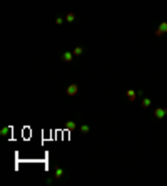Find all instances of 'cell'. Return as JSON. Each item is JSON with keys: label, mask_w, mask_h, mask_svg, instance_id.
I'll return each instance as SVG.
<instances>
[{"label": "cell", "mask_w": 167, "mask_h": 186, "mask_svg": "<svg viewBox=\"0 0 167 186\" xmlns=\"http://www.w3.org/2000/svg\"><path fill=\"white\" fill-rule=\"evenodd\" d=\"M77 92H79V85H77V84H70L67 87V91H65V94H67V96H70V97L75 96Z\"/></svg>", "instance_id": "cell-1"}, {"label": "cell", "mask_w": 167, "mask_h": 186, "mask_svg": "<svg viewBox=\"0 0 167 186\" xmlns=\"http://www.w3.org/2000/svg\"><path fill=\"white\" fill-rule=\"evenodd\" d=\"M154 116L157 117V119H164V117L167 116V107H165V109H162V107H157V109L154 111Z\"/></svg>", "instance_id": "cell-2"}, {"label": "cell", "mask_w": 167, "mask_h": 186, "mask_svg": "<svg viewBox=\"0 0 167 186\" xmlns=\"http://www.w3.org/2000/svg\"><path fill=\"white\" fill-rule=\"evenodd\" d=\"M74 57H75V55H74V52H64L60 59H62L64 62H70L72 59H74Z\"/></svg>", "instance_id": "cell-3"}, {"label": "cell", "mask_w": 167, "mask_h": 186, "mask_svg": "<svg viewBox=\"0 0 167 186\" xmlns=\"http://www.w3.org/2000/svg\"><path fill=\"white\" fill-rule=\"evenodd\" d=\"M62 176H64V169L60 166H57L55 171H54V178H62Z\"/></svg>", "instance_id": "cell-4"}, {"label": "cell", "mask_w": 167, "mask_h": 186, "mask_svg": "<svg viewBox=\"0 0 167 186\" xmlns=\"http://www.w3.org/2000/svg\"><path fill=\"white\" fill-rule=\"evenodd\" d=\"M125 96H127V99L129 101H135V97H137V92H135V91H127V94H125Z\"/></svg>", "instance_id": "cell-5"}, {"label": "cell", "mask_w": 167, "mask_h": 186, "mask_svg": "<svg viewBox=\"0 0 167 186\" xmlns=\"http://www.w3.org/2000/svg\"><path fill=\"white\" fill-rule=\"evenodd\" d=\"M75 127H77V124H75L74 121H69L67 124H65V129H67V131H74Z\"/></svg>", "instance_id": "cell-6"}, {"label": "cell", "mask_w": 167, "mask_h": 186, "mask_svg": "<svg viewBox=\"0 0 167 186\" xmlns=\"http://www.w3.org/2000/svg\"><path fill=\"white\" fill-rule=\"evenodd\" d=\"M151 104H152V101H151V99H147V97H144V99H142V107H144V109L151 107Z\"/></svg>", "instance_id": "cell-7"}, {"label": "cell", "mask_w": 167, "mask_h": 186, "mask_svg": "<svg viewBox=\"0 0 167 186\" xmlns=\"http://www.w3.org/2000/svg\"><path fill=\"white\" fill-rule=\"evenodd\" d=\"M82 54H84V49H82V47H75V49H74V55L80 57Z\"/></svg>", "instance_id": "cell-8"}, {"label": "cell", "mask_w": 167, "mask_h": 186, "mask_svg": "<svg viewBox=\"0 0 167 186\" xmlns=\"http://www.w3.org/2000/svg\"><path fill=\"white\" fill-rule=\"evenodd\" d=\"M65 20H67V22H74V20H75V13H67V15H65Z\"/></svg>", "instance_id": "cell-9"}, {"label": "cell", "mask_w": 167, "mask_h": 186, "mask_svg": "<svg viewBox=\"0 0 167 186\" xmlns=\"http://www.w3.org/2000/svg\"><path fill=\"white\" fill-rule=\"evenodd\" d=\"M159 28L162 30V34H165V32H167V22H162V24L159 25Z\"/></svg>", "instance_id": "cell-10"}, {"label": "cell", "mask_w": 167, "mask_h": 186, "mask_svg": "<svg viewBox=\"0 0 167 186\" xmlns=\"http://www.w3.org/2000/svg\"><path fill=\"white\" fill-rule=\"evenodd\" d=\"M80 133H82V134H87V133H89V126H87V124L80 126Z\"/></svg>", "instance_id": "cell-11"}, {"label": "cell", "mask_w": 167, "mask_h": 186, "mask_svg": "<svg viewBox=\"0 0 167 186\" xmlns=\"http://www.w3.org/2000/svg\"><path fill=\"white\" fill-rule=\"evenodd\" d=\"M8 133H10V127H8V126H7V127H4V129L0 131V134H2V136H8Z\"/></svg>", "instance_id": "cell-12"}, {"label": "cell", "mask_w": 167, "mask_h": 186, "mask_svg": "<svg viewBox=\"0 0 167 186\" xmlns=\"http://www.w3.org/2000/svg\"><path fill=\"white\" fill-rule=\"evenodd\" d=\"M55 24L57 25H62V24H64V17H57V19H55Z\"/></svg>", "instance_id": "cell-13"}, {"label": "cell", "mask_w": 167, "mask_h": 186, "mask_svg": "<svg viewBox=\"0 0 167 186\" xmlns=\"http://www.w3.org/2000/svg\"><path fill=\"white\" fill-rule=\"evenodd\" d=\"M155 35L160 37V35H164V34H162V30H160V28H157V30H155Z\"/></svg>", "instance_id": "cell-14"}]
</instances>
